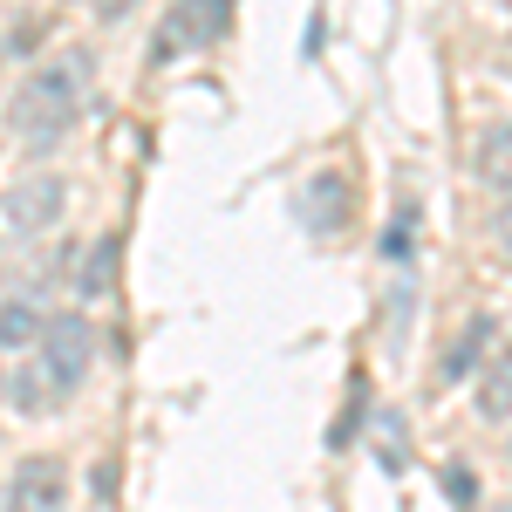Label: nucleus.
<instances>
[{
  "mask_svg": "<svg viewBox=\"0 0 512 512\" xmlns=\"http://www.w3.org/2000/svg\"><path fill=\"white\" fill-rule=\"evenodd\" d=\"M62 499H69L62 458H21L14 492H7V512H62Z\"/></svg>",
  "mask_w": 512,
  "mask_h": 512,
  "instance_id": "39448f33",
  "label": "nucleus"
},
{
  "mask_svg": "<svg viewBox=\"0 0 512 512\" xmlns=\"http://www.w3.org/2000/svg\"><path fill=\"white\" fill-rule=\"evenodd\" d=\"M89 7H96V21H117V14H130V7H137V0H89Z\"/></svg>",
  "mask_w": 512,
  "mask_h": 512,
  "instance_id": "9b49d317",
  "label": "nucleus"
},
{
  "mask_svg": "<svg viewBox=\"0 0 512 512\" xmlns=\"http://www.w3.org/2000/svg\"><path fill=\"white\" fill-rule=\"evenodd\" d=\"M48 315H41L35 301H0V349H35Z\"/></svg>",
  "mask_w": 512,
  "mask_h": 512,
  "instance_id": "0eeeda50",
  "label": "nucleus"
},
{
  "mask_svg": "<svg viewBox=\"0 0 512 512\" xmlns=\"http://www.w3.org/2000/svg\"><path fill=\"white\" fill-rule=\"evenodd\" d=\"M342 192H349V185H342L335 171H328V178H315V185H301V198H308L301 212H308V226H315V233H335V226L349 219V205H342Z\"/></svg>",
  "mask_w": 512,
  "mask_h": 512,
  "instance_id": "423d86ee",
  "label": "nucleus"
},
{
  "mask_svg": "<svg viewBox=\"0 0 512 512\" xmlns=\"http://www.w3.org/2000/svg\"><path fill=\"white\" fill-rule=\"evenodd\" d=\"M0 212H7V226H14V233H55V226H62V212H69V185H62L55 171H28V178H14V185H7Z\"/></svg>",
  "mask_w": 512,
  "mask_h": 512,
  "instance_id": "20e7f679",
  "label": "nucleus"
},
{
  "mask_svg": "<svg viewBox=\"0 0 512 512\" xmlns=\"http://www.w3.org/2000/svg\"><path fill=\"white\" fill-rule=\"evenodd\" d=\"M478 410L499 417V424L512 417V355H499V362L485 369V383H478Z\"/></svg>",
  "mask_w": 512,
  "mask_h": 512,
  "instance_id": "9d476101",
  "label": "nucleus"
},
{
  "mask_svg": "<svg viewBox=\"0 0 512 512\" xmlns=\"http://www.w3.org/2000/svg\"><path fill=\"white\" fill-rule=\"evenodd\" d=\"M110 280H117V239H96V246H82V267H76V287L96 301V294H110Z\"/></svg>",
  "mask_w": 512,
  "mask_h": 512,
  "instance_id": "1a4fd4ad",
  "label": "nucleus"
},
{
  "mask_svg": "<svg viewBox=\"0 0 512 512\" xmlns=\"http://www.w3.org/2000/svg\"><path fill=\"white\" fill-rule=\"evenodd\" d=\"M0 55H7V41H0Z\"/></svg>",
  "mask_w": 512,
  "mask_h": 512,
  "instance_id": "4468645a",
  "label": "nucleus"
},
{
  "mask_svg": "<svg viewBox=\"0 0 512 512\" xmlns=\"http://www.w3.org/2000/svg\"><path fill=\"white\" fill-rule=\"evenodd\" d=\"M472 171L485 178V185H499V192H512V123H499V130H492V137L478 144Z\"/></svg>",
  "mask_w": 512,
  "mask_h": 512,
  "instance_id": "6e6552de",
  "label": "nucleus"
},
{
  "mask_svg": "<svg viewBox=\"0 0 512 512\" xmlns=\"http://www.w3.org/2000/svg\"><path fill=\"white\" fill-rule=\"evenodd\" d=\"M89 82H96V62H89L82 48L48 55L35 76L14 89V103H7L14 137H21L28 151H55V144L82 123V110H89Z\"/></svg>",
  "mask_w": 512,
  "mask_h": 512,
  "instance_id": "f257e3e1",
  "label": "nucleus"
},
{
  "mask_svg": "<svg viewBox=\"0 0 512 512\" xmlns=\"http://www.w3.org/2000/svg\"><path fill=\"white\" fill-rule=\"evenodd\" d=\"M492 233H499V246H506V260H512V205L499 212V226H492Z\"/></svg>",
  "mask_w": 512,
  "mask_h": 512,
  "instance_id": "f8f14e48",
  "label": "nucleus"
},
{
  "mask_svg": "<svg viewBox=\"0 0 512 512\" xmlns=\"http://www.w3.org/2000/svg\"><path fill=\"white\" fill-rule=\"evenodd\" d=\"M89 362H96V335H89V321H82V315H48L41 342L28 349L21 376H14V403H21L28 417L55 410L62 396H76V390H82Z\"/></svg>",
  "mask_w": 512,
  "mask_h": 512,
  "instance_id": "f03ea898",
  "label": "nucleus"
},
{
  "mask_svg": "<svg viewBox=\"0 0 512 512\" xmlns=\"http://www.w3.org/2000/svg\"><path fill=\"white\" fill-rule=\"evenodd\" d=\"M226 28H233V0H171L164 21H158V41L144 48V62L164 69L178 55H198V48H212Z\"/></svg>",
  "mask_w": 512,
  "mask_h": 512,
  "instance_id": "7ed1b4c3",
  "label": "nucleus"
},
{
  "mask_svg": "<svg viewBox=\"0 0 512 512\" xmlns=\"http://www.w3.org/2000/svg\"><path fill=\"white\" fill-rule=\"evenodd\" d=\"M0 396H7V369H0Z\"/></svg>",
  "mask_w": 512,
  "mask_h": 512,
  "instance_id": "ddd939ff",
  "label": "nucleus"
}]
</instances>
